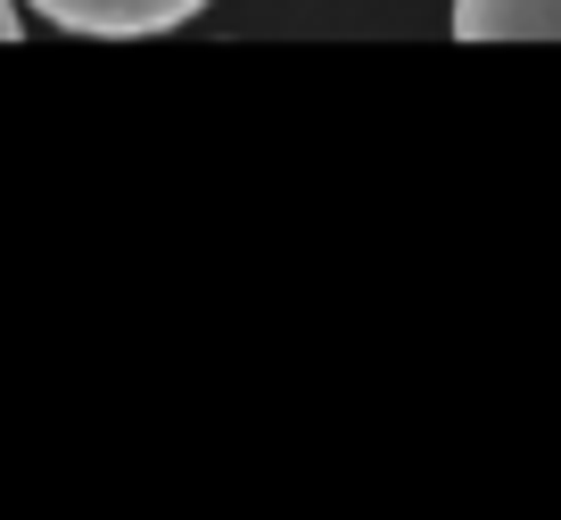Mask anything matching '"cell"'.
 <instances>
[{
    "instance_id": "obj_1",
    "label": "cell",
    "mask_w": 561,
    "mask_h": 520,
    "mask_svg": "<svg viewBox=\"0 0 561 520\" xmlns=\"http://www.w3.org/2000/svg\"><path fill=\"white\" fill-rule=\"evenodd\" d=\"M42 25L58 34H100V42H140V34H174L191 25L207 0H25Z\"/></svg>"
},
{
    "instance_id": "obj_2",
    "label": "cell",
    "mask_w": 561,
    "mask_h": 520,
    "mask_svg": "<svg viewBox=\"0 0 561 520\" xmlns=\"http://www.w3.org/2000/svg\"><path fill=\"white\" fill-rule=\"evenodd\" d=\"M462 42H537L561 34V0H455Z\"/></svg>"
},
{
    "instance_id": "obj_3",
    "label": "cell",
    "mask_w": 561,
    "mask_h": 520,
    "mask_svg": "<svg viewBox=\"0 0 561 520\" xmlns=\"http://www.w3.org/2000/svg\"><path fill=\"white\" fill-rule=\"evenodd\" d=\"M25 34V18H18V0H0V42H18Z\"/></svg>"
}]
</instances>
